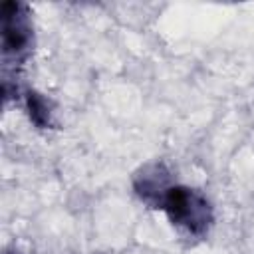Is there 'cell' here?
<instances>
[{
  "label": "cell",
  "mask_w": 254,
  "mask_h": 254,
  "mask_svg": "<svg viewBox=\"0 0 254 254\" xmlns=\"http://www.w3.org/2000/svg\"><path fill=\"white\" fill-rule=\"evenodd\" d=\"M161 208L167 212L169 220L175 226L194 236H202L212 222V210L208 200L189 187H169L163 196Z\"/></svg>",
  "instance_id": "cell-1"
},
{
  "label": "cell",
  "mask_w": 254,
  "mask_h": 254,
  "mask_svg": "<svg viewBox=\"0 0 254 254\" xmlns=\"http://www.w3.org/2000/svg\"><path fill=\"white\" fill-rule=\"evenodd\" d=\"M167 181H169V175L163 165H149L135 177V190L147 204L161 208L163 196L169 190Z\"/></svg>",
  "instance_id": "cell-3"
},
{
  "label": "cell",
  "mask_w": 254,
  "mask_h": 254,
  "mask_svg": "<svg viewBox=\"0 0 254 254\" xmlns=\"http://www.w3.org/2000/svg\"><path fill=\"white\" fill-rule=\"evenodd\" d=\"M34 46L28 6L22 2L2 4V58L6 64L24 62Z\"/></svg>",
  "instance_id": "cell-2"
},
{
  "label": "cell",
  "mask_w": 254,
  "mask_h": 254,
  "mask_svg": "<svg viewBox=\"0 0 254 254\" xmlns=\"http://www.w3.org/2000/svg\"><path fill=\"white\" fill-rule=\"evenodd\" d=\"M26 111H28L30 121L36 127L46 129V127L52 125V109H50V103L38 91H28L26 93Z\"/></svg>",
  "instance_id": "cell-4"
}]
</instances>
